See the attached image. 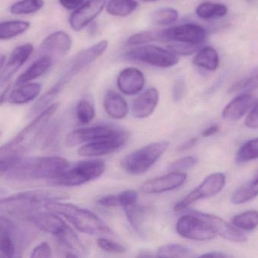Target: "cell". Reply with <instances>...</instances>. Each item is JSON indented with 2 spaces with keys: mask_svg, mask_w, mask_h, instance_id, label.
Listing matches in <instances>:
<instances>
[{
  "mask_svg": "<svg viewBox=\"0 0 258 258\" xmlns=\"http://www.w3.org/2000/svg\"><path fill=\"white\" fill-rule=\"evenodd\" d=\"M258 195V169L254 177L233 193L232 202L241 204L248 202Z\"/></svg>",
  "mask_w": 258,
  "mask_h": 258,
  "instance_id": "obj_27",
  "label": "cell"
},
{
  "mask_svg": "<svg viewBox=\"0 0 258 258\" xmlns=\"http://www.w3.org/2000/svg\"><path fill=\"white\" fill-rule=\"evenodd\" d=\"M179 14L172 8H162L155 11L152 15L153 23L160 26L170 25L178 19Z\"/></svg>",
  "mask_w": 258,
  "mask_h": 258,
  "instance_id": "obj_38",
  "label": "cell"
},
{
  "mask_svg": "<svg viewBox=\"0 0 258 258\" xmlns=\"http://www.w3.org/2000/svg\"><path fill=\"white\" fill-rule=\"evenodd\" d=\"M59 106V103L50 105L15 137L0 146V174H6L12 169L36 145Z\"/></svg>",
  "mask_w": 258,
  "mask_h": 258,
  "instance_id": "obj_1",
  "label": "cell"
},
{
  "mask_svg": "<svg viewBox=\"0 0 258 258\" xmlns=\"http://www.w3.org/2000/svg\"><path fill=\"white\" fill-rule=\"evenodd\" d=\"M157 257H186L191 254V250L180 244L171 243L164 245L159 248Z\"/></svg>",
  "mask_w": 258,
  "mask_h": 258,
  "instance_id": "obj_39",
  "label": "cell"
},
{
  "mask_svg": "<svg viewBox=\"0 0 258 258\" xmlns=\"http://www.w3.org/2000/svg\"><path fill=\"white\" fill-rule=\"evenodd\" d=\"M48 212L61 215L81 233L91 236H113L111 229L98 215L86 209L60 201L45 204Z\"/></svg>",
  "mask_w": 258,
  "mask_h": 258,
  "instance_id": "obj_4",
  "label": "cell"
},
{
  "mask_svg": "<svg viewBox=\"0 0 258 258\" xmlns=\"http://www.w3.org/2000/svg\"><path fill=\"white\" fill-rule=\"evenodd\" d=\"M105 5L106 0H88L83 3L70 17L71 28L80 31L87 27L101 13Z\"/></svg>",
  "mask_w": 258,
  "mask_h": 258,
  "instance_id": "obj_15",
  "label": "cell"
},
{
  "mask_svg": "<svg viewBox=\"0 0 258 258\" xmlns=\"http://www.w3.org/2000/svg\"><path fill=\"white\" fill-rule=\"evenodd\" d=\"M197 163H198V159L197 158L194 156H187L173 162L169 165L168 169L171 172H181L185 170L192 168Z\"/></svg>",
  "mask_w": 258,
  "mask_h": 258,
  "instance_id": "obj_43",
  "label": "cell"
},
{
  "mask_svg": "<svg viewBox=\"0 0 258 258\" xmlns=\"http://www.w3.org/2000/svg\"><path fill=\"white\" fill-rule=\"evenodd\" d=\"M118 199L119 206L125 209L138 203V194L136 191L132 189L123 191L118 195Z\"/></svg>",
  "mask_w": 258,
  "mask_h": 258,
  "instance_id": "obj_45",
  "label": "cell"
},
{
  "mask_svg": "<svg viewBox=\"0 0 258 258\" xmlns=\"http://www.w3.org/2000/svg\"><path fill=\"white\" fill-rule=\"evenodd\" d=\"M120 128L108 124H99L92 127H83L71 132L65 139L68 147H74L83 143L93 142L113 136Z\"/></svg>",
  "mask_w": 258,
  "mask_h": 258,
  "instance_id": "obj_12",
  "label": "cell"
},
{
  "mask_svg": "<svg viewBox=\"0 0 258 258\" xmlns=\"http://www.w3.org/2000/svg\"><path fill=\"white\" fill-rule=\"evenodd\" d=\"M27 219L41 231L53 235L56 238L64 233L69 227L57 214L48 211L33 212L27 215Z\"/></svg>",
  "mask_w": 258,
  "mask_h": 258,
  "instance_id": "obj_16",
  "label": "cell"
},
{
  "mask_svg": "<svg viewBox=\"0 0 258 258\" xmlns=\"http://www.w3.org/2000/svg\"><path fill=\"white\" fill-rule=\"evenodd\" d=\"M197 138H192L189 140L185 142L184 143L181 144L178 148L179 151H186V150L190 149L191 148L197 144Z\"/></svg>",
  "mask_w": 258,
  "mask_h": 258,
  "instance_id": "obj_53",
  "label": "cell"
},
{
  "mask_svg": "<svg viewBox=\"0 0 258 258\" xmlns=\"http://www.w3.org/2000/svg\"><path fill=\"white\" fill-rule=\"evenodd\" d=\"M11 85H12V79H6L0 77V105L4 102Z\"/></svg>",
  "mask_w": 258,
  "mask_h": 258,
  "instance_id": "obj_50",
  "label": "cell"
},
{
  "mask_svg": "<svg viewBox=\"0 0 258 258\" xmlns=\"http://www.w3.org/2000/svg\"><path fill=\"white\" fill-rule=\"evenodd\" d=\"M71 165L69 161L59 156L24 158L6 172V177L18 181L48 180L58 176Z\"/></svg>",
  "mask_w": 258,
  "mask_h": 258,
  "instance_id": "obj_2",
  "label": "cell"
},
{
  "mask_svg": "<svg viewBox=\"0 0 258 258\" xmlns=\"http://www.w3.org/2000/svg\"><path fill=\"white\" fill-rule=\"evenodd\" d=\"M128 138V133L120 128L113 136L82 145L79 148L78 154L83 157H98L110 154L122 148L126 143Z\"/></svg>",
  "mask_w": 258,
  "mask_h": 258,
  "instance_id": "obj_11",
  "label": "cell"
},
{
  "mask_svg": "<svg viewBox=\"0 0 258 258\" xmlns=\"http://www.w3.org/2000/svg\"><path fill=\"white\" fill-rule=\"evenodd\" d=\"M245 125L248 128H258V101L253 106L249 114L245 119Z\"/></svg>",
  "mask_w": 258,
  "mask_h": 258,
  "instance_id": "obj_48",
  "label": "cell"
},
{
  "mask_svg": "<svg viewBox=\"0 0 258 258\" xmlns=\"http://www.w3.org/2000/svg\"><path fill=\"white\" fill-rule=\"evenodd\" d=\"M97 203L104 208L116 207V206H119L118 195H108L100 197L97 200Z\"/></svg>",
  "mask_w": 258,
  "mask_h": 258,
  "instance_id": "obj_49",
  "label": "cell"
},
{
  "mask_svg": "<svg viewBox=\"0 0 258 258\" xmlns=\"http://www.w3.org/2000/svg\"><path fill=\"white\" fill-rule=\"evenodd\" d=\"M153 42H166L165 30H150L135 33L128 38L126 44L128 45H141Z\"/></svg>",
  "mask_w": 258,
  "mask_h": 258,
  "instance_id": "obj_30",
  "label": "cell"
},
{
  "mask_svg": "<svg viewBox=\"0 0 258 258\" xmlns=\"http://www.w3.org/2000/svg\"><path fill=\"white\" fill-rule=\"evenodd\" d=\"M42 86L38 83H25L12 91L8 101L13 105H24L36 99L40 93Z\"/></svg>",
  "mask_w": 258,
  "mask_h": 258,
  "instance_id": "obj_24",
  "label": "cell"
},
{
  "mask_svg": "<svg viewBox=\"0 0 258 258\" xmlns=\"http://www.w3.org/2000/svg\"><path fill=\"white\" fill-rule=\"evenodd\" d=\"M252 105L251 93H239L224 108L222 117L227 121H238L248 112Z\"/></svg>",
  "mask_w": 258,
  "mask_h": 258,
  "instance_id": "obj_22",
  "label": "cell"
},
{
  "mask_svg": "<svg viewBox=\"0 0 258 258\" xmlns=\"http://www.w3.org/2000/svg\"><path fill=\"white\" fill-rule=\"evenodd\" d=\"M168 48L176 56H190L202 48V44H189L174 42L168 45Z\"/></svg>",
  "mask_w": 258,
  "mask_h": 258,
  "instance_id": "obj_42",
  "label": "cell"
},
{
  "mask_svg": "<svg viewBox=\"0 0 258 258\" xmlns=\"http://www.w3.org/2000/svg\"><path fill=\"white\" fill-rule=\"evenodd\" d=\"M108 47L107 40H101L89 48L79 51L74 56L63 68L57 82L52 87L42 95V100L45 104L50 105L58 96L59 94L66 87L67 85L80 71L87 68L101 57Z\"/></svg>",
  "mask_w": 258,
  "mask_h": 258,
  "instance_id": "obj_5",
  "label": "cell"
},
{
  "mask_svg": "<svg viewBox=\"0 0 258 258\" xmlns=\"http://www.w3.org/2000/svg\"><path fill=\"white\" fill-rule=\"evenodd\" d=\"M258 87V67L230 87V93H251Z\"/></svg>",
  "mask_w": 258,
  "mask_h": 258,
  "instance_id": "obj_32",
  "label": "cell"
},
{
  "mask_svg": "<svg viewBox=\"0 0 258 258\" xmlns=\"http://www.w3.org/2000/svg\"><path fill=\"white\" fill-rule=\"evenodd\" d=\"M202 257H228L229 255H227V254H224V253L220 252V251H211V252L203 254Z\"/></svg>",
  "mask_w": 258,
  "mask_h": 258,
  "instance_id": "obj_54",
  "label": "cell"
},
{
  "mask_svg": "<svg viewBox=\"0 0 258 258\" xmlns=\"http://www.w3.org/2000/svg\"><path fill=\"white\" fill-rule=\"evenodd\" d=\"M2 193V192H1V189H0V194Z\"/></svg>",
  "mask_w": 258,
  "mask_h": 258,
  "instance_id": "obj_57",
  "label": "cell"
},
{
  "mask_svg": "<svg viewBox=\"0 0 258 258\" xmlns=\"http://www.w3.org/2000/svg\"><path fill=\"white\" fill-rule=\"evenodd\" d=\"M97 244L101 250L109 253L122 254L126 251V248L123 245L106 238H100L97 241Z\"/></svg>",
  "mask_w": 258,
  "mask_h": 258,
  "instance_id": "obj_44",
  "label": "cell"
},
{
  "mask_svg": "<svg viewBox=\"0 0 258 258\" xmlns=\"http://www.w3.org/2000/svg\"><path fill=\"white\" fill-rule=\"evenodd\" d=\"M190 212L204 220L216 235L233 242L240 243V242H246L247 236L241 232L240 230L233 225H230L222 218L210 214L197 212V211H190Z\"/></svg>",
  "mask_w": 258,
  "mask_h": 258,
  "instance_id": "obj_18",
  "label": "cell"
},
{
  "mask_svg": "<svg viewBox=\"0 0 258 258\" xmlns=\"http://www.w3.org/2000/svg\"><path fill=\"white\" fill-rule=\"evenodd\" d=\"M232 224L244 231H252L258 226L257 211H248L236 215L232 219Z\"/></svg>",
  "mask_w": 258,
  "mask_h": 258,
  "instance_id": "obj_33",
  "label": "cell"
},
{
  "mask_svg": "<svg viewBox=\"0 0 258 258\" xmlns=\"http://www.w3.org/2000/svg\"><path fill=\"white\" fill-rule=\"evenodd\" d=\"M159 94L156 88H149L138 95L132 104V113L139 119L148 118L154 112L159 103Z\"/></svg>",
  "mask_w": 258,
  "mask_h": 258,
  "instance_id": "obj_20",
  "label": "cell"
},
{
  "mask_svg": "<svg viewBox=\"0 0 258 258\" xmlns=\"http://www.w3.org/2000/svg\"><path fill=\"white\" fill-rule=\"evenodd\" d=\"M127 219L134 230L141 233L142 224L147 215V208L139 205L138 203L124 209Z\"/></svg>",
  "mask_w": 258,
  "mask_h": 258,
  "instance_id": "obj_35",
  "label": "cell"
},
{
  "mask_svg": "<svg viewBox=\"0 0 258 258\" xmlns=\"http://www.w3.org/2000/svg\"><path fill=\"white\" fill-rule=\"evenodd\" d=\"M43 6V0H21L12 4L9 11L13 15H30L42 9Z\"/></svg>",
  "mask_w": 258,
  "mask_h": 258,
  "instance_id": "obj_34",
  "label": "cell"
},
{
  "mask_svg": "<svg viewBox=\"0 0 258 258\" xmlns=\"http://www.w3.org/2000/svg\"><path fill=\"white\" fill-rule=\"evenodd\" d=\"M28 21H7L0 23V40L12 39L25 33L30 28Z\"/></svg>",
  "mask_w": 258,
  "mask_h": 258,
  "instance_id": "obj_28",
  "label": "cell"
},
{
  "mask_svg": "<svg viewBox=\"0 0 258 258\" xmlns=\"http://www.w3.org/2000/svg\"><path fill=\"white\" fill-rule=\"evenodd\" d=\"M187 175L182 172H171L166 175L147 180L141 186V192L146 194H159L174 190L186 181Z\"/></svg>",
  "mask_w": 258,
  "mask_h": 258,
  "instance_id": "obj_17",
  "label": "cell"
},
{
  "mask_svg": "<svg viewBox=\"0 0 258 258\" xmlns=\"http://www.w3.org/2000/svg\"><path fill=\"white\" fill-rule=\"evenodd\" d=\"M144 2H147V3H152V2L159 1V0H143Z\"/></svg>",
  "mask_w": 258,
  "mask_h": 258,
  "instance_id": "obj_56",
  "label": "cell"
},
{
  "mask_svg": "<svg viewBox=\"0 0 258 258\" xmlns=\"http://www.w3.org/2000/svg\"><path fill=\"white\" fill-rule=\"evenodd\" d=\"M106 169V165L101 159L82 161L74 166L70 165L57 177L48 180L54 186H78L101 177Z\"/></svg>",
  "mask_w": 258,
  "mask_h": 258,
  "instance_id": "obj_6",
  "label": "cell"
},
{
  "mask_svg": "<svg viewBox=\"0 0 258 258\" xmlns=\"http://www.w3.org/2000/svg\"><path fill=\"white\" fill-rule=\"evenodd\" d=\"M228 12L227 6L221 3L204 2L199 5L196 9V13L199 18L203 20L223 18Z\"/></svg>",
  "mask_w": 258,
  "mask_h": 258,
  "instance_id": "obj_29",
  "label": "cell"
},
{
  "mask_svg": "<svg viewBox=\"0 0 258 258\" xmlns=\"http://www.w3.org/2000/svg\"><path fill=\"white\" fill-rule=\"evenodd\" d=\"M145 85V77L142 71L135 68L122 70L118 76L117 86L119 90L127 95L139 93Z\"/></svg>",
  "mask_w": 258,
  "mask_h": 258,
  "instance_id": "obj_19",
  "label": "cell"
},
{
  "mask_svg": "<svg viewBox=\"0 0 258 258\" xmlns=\"http://www.w3.org/2000/svg\"><path fill=\"white\" fill-rule=\"evenodd\" d=\"M138 7V2L135 0H110L106 10L113 16L125 17L133 13Z\"/></svg>",
  "mask_w": 258,
  "mask_h": 258,
  "instance_id": "obj_31",
  "label": "cell"
},
{
  "mask_svg": "<svg viewBox=\"0 0 258 258\" xmlns=\"http://www.w3.org/2000/svg\"><path fill=\"white\" fill-rule=\"evenodd\" d=\"M71 36L63 30H57L48 35L39 48V57L48 56L54 62V59H60L68 54L72 47Z\"/></svg>",
  "mask_w": 258,
  "mask_h": 258,
  "instance_id": "obj_13",
  "label": "cell"
},
{
  "mask_svg": "<svg viewBox=\"0 0 258 258\" xmlns=\"http://www.w3.org/2000/svg\"><path fill=\"white\" fill-rule=\"evenodd\" d=\"M77 120L82 124H88L93 121L95 117V109L92 103L87 99L79 101L76 109Z\"/></svg>",
  "mask_w": 258,
  "mask_h": 258,
  "instance_id": "obj_41",
  "label": "cell"
},
{
  "mask_svg": "<svg viewBox=\"0 0 258 258\" xmlns=\"http://www.w3.org/2000/svg\"><path fill=\"white\" fill-rule=\"evenodd\" d=\"M62 7L68 10H76L84 3L85 0H58Z\"/></svg>",
  "mask_w": 258,
  "mask_h": 258,
  "instance_id": "obj_51",
  "label": "cell"
},
{
  "mask_svg": "<svg viewBox=\"0 0 258 258\" xmlns=\"http://www.w3.org/2000/svg\"><path fill=\"white\" fill-rule=\"evenodd\" d=\"M6 63V57L5 55L0 54V74L3 71V68H4L5 65Z\"/></svg>",
  "mask_w": 258,
  "mask_h": 258,
  "instance_id": "obj_55",
  "label": "cell"
},
{
  "mask_svg": "<svg viewBox=\"0 0 258 258\" xmlns=\"http://www.w3.org/2000/svg\"><path fill=\"white\" fill-rule=\"evenodd\" d=\"M52 256V250L48 242L42 243L35 247L32 251L30 257L31 258H48Z\"/></svg>",
  "mask_w": 258,
  "mask_h": 258,
  "instance_id": "obj_46",
  "label": "cell"
},
{
  "mask_svg": "<svg viewBox=\"0 0 258 258\" xmlns=\"http://www.w3.org/2000/svg\"><path fill=\"white\" fill-rule=\"evenodd\" d=\"M66 192L55 189H39L24 191L0 198V213L10 215H27L36 212L52 201L69 198Z\"/></svg>",
  "mask_w": 258,
  "mask_h": 258,
  "instance_id": "obj_3",
  "label": "cell"
},
{
  "mask_svg": "<svg viewBox=\"0 0 258 258\" xmlns=\"http://www.w3.org/2000/svg\"><path fill=\"white\" fill-rule=\"evenodd\" d=\"M189 213L177 221L176 231L179 236L185 239L201 242L212 240L216 237V233L204 220L192 212Z\"/></svg>",
  "mask_w": 258,
  "mask_h": 258,
  "instance_id": "obj_10",
  "label": "cell"
},
{
  "mask_svg": "<svg viewBox=\"0 0 258 258\" xmlns=\"http://www.w3.org/2000/svg\"><path fill=\"white\" fill-rule=\"evenodd\" d=\"M219 131V126H218V124H213V125L210 126V127L206 129V130L203 132V133H202V136H203V137H209V136L216 134V133H218Z\"/></svg>",
  "mask_w": 258,
  "mask_h": 258,
  "instance_id": "obj_52",
  "label": "cell"
},
{
  "mask_svg": "<svg viewBox=\"0 0 258 258\" xmlns=\"http://www.w3.org/2000/svg\"><path fill=\"white\" fill-rule=\"evenodd\" d=\"M192 63L207 71H215L219 67V56L213 47H202L194 58Z\"/></svg>",
  "mask_w": 258,
  "mask_h": 258,
  "instance_id": "obj_26",
  "label": "cell"
},
{
  "mask_svg": "<svg viewBox=\"0 0 258 258\" xmlns=\"http://www.w3.org/2000/svg\"><path fill=\"white\" fill-rule=\"evenodd\" d=\"M33 45L30 43L23 44L16 47L11 53L8 62L0 74V77L6 79H12L15 73L24 65L33 54Z\"/></svg>",
  "mask_w": 258,
  "mask_h": 258,
  "instance_id": "obj_21",
  "label": "cell"
},
{
  "mask_svg": "<svg viewBox=\"0 0 258 258\" xmlns=\"http://www.w3.org/2000/svg\"><path fill=\"white\" fill-rule=\"evenodd\" d=\"M15 232L0 231V257L11 258L15 257L16 245L14 240Z\"/></svg>",
  "mask_w": 258,
  "mask_h": 258,
  "instance_id": "obj_40",
  "label": "cell"
},
{
  "mask_svg": "<svg viewBox=\"0 0 258 258\" xmlns=\"http://www.w3.org/2000/svg\"><path fill=\"white\" fill-rule=\"evenodd\" d=\"M0 135H1V133H0Z\"/></svg>",
  "mask_w": 258,
  "mask_h": 258,
  "instance_id": "obj_58",
  "label": "cell"
},
{
  "mask_svg": "<svg viewBox=\"0 0 258 258\" xmlns=\"http://www.w3.org/2000/svg\"><path fill=\"white\" fill-rule=\"evenodd\" d=\"M166 42H184L189 44H203L207 33L206 29L197 24H180L165 30Z\"/></svg>",
  "mask_w": 258,
  "mask_h": 258,
  "instance_id": "obj_14",
  "label": "cell"
},
{
  "mask_svg": "<svg viewBox=\"0 0 258 258\" xmlns=\"http://www.w3.org/2000/svg\"><path fill=\"white\" fill-rule=\"evenodd\" d=\"M52 64L53 60L51 58L41 56L18 77L15 85L17 86H21L39 78L48 71Z\"/></svg>",
  "mask_w": 258,
  "mask_h": 258,
  "instance_id": "obj_25",
  "label": "cell"
},
{
  "mask_svg": "<svg viewBox=\"0 0 258 258\" xmlns=\"http://www.w3.org/2000/svg\"><path fill=\"white\" fill-rule=\"evenodd\" d=\"M57 239L63 246L72 250L74 253L81 254H84L86 251L84 245L80 242L78 236L70 227H68L64 233L57 237Z\"/></svg>",
  "mask_w": 258,
  "mask_h": 258,
  "instance_id": "obj_37",
  "label": "cell"
},
{
  "mask_svg": "<svg viewBox=\"0 0 258 258\" xmlns=\"http://www.w3.org/2000/svg\"><path fill=\"white\" fill-rule=\"evenodd\" d=\"M225 174L223 173H215L211 174L205 179L204 181L196 188L192 192L186 195L183 199L174 205V212H182L194 204L196 201L203 198H210L219 193L226 184Z\"/></svg>",
  "mask_w": 258,
  "mask_h": 258,
  "instance_id": "obj_9",
  "label": "cell"
},
{
  "mask_svg": "<svg viewBox=\"0 0 258 258\" xmlns=\"http://www.w3.org/2000/svg\"><path fill=\"white\" fill-rule=\"evenodd\" d=\"M125 57L158 68H171L178 63V58L170 50L149 44L131 48L125 53Z\"/></svg>",
  "mask_w": 258,
  "mask_h": 258,
  "instance_id": "obj_8",
  "label": "cell"
},
{
  "mask_svg": "<svg viewBox=\"0 0 258 258\" xmlns=\"http://www.w3.org/2000/svg\"><path fill=\"white\" fill-rule=\"evenodd\" d=\"M258 159V137L245 142L238 151L236 162L239 165Z\"/></svg>",
  "mask_w": 258,
  "mask_h": 258,
  "instance_id": "obj_36",
  "label": "cell"
},
{
  "mask_svg": "<svg viewBox=\"0 0 258 258\" xmlns=\"http://www.w3.org/2000/svg\"><path fill=\"white\" fill-rule=\"evenodd\" d=\"M169 142L158 141L127 154L121 161L124 171L132 175H141L147 172L167 151Z\"/></svg>",
  "mask_w": 258,
  "mask_h": 258,
  "instance_id": "obj_7",
  "label": "cell"
},
{
  "mask_svg": "<svg viewBox=\"0 0 258 258\" xmlns=\"http://www.w3.org/2000/svg\"><path fill=\"white\" fill-rule=\"evenodd\" d=\"M185 91V83L183 78H177L174 82L172 87V99L173 101L177 102L183 98Z\"/></svg>",
  "mask_w": 258,
  "mask_h": 258,
  "instance_id": "obj_47",
  "label": "cell"
},
{
  "mask_svg": "<svg viewBox=\"0 0 258 258\" xmlns=\"http://www.w3.org/2000/svg\"><path fill=\"white\" fill-rule=\"evenodd\" d=\"M106 112L113 119H123L128 113V107L125 98L113 90L106 93L104 99Z\"/></svg>",
  "mask_w": 258,
  "mask_h": 258,
  "instance_id": "obj_23",
  "label": "cell"
}]
</instances>
